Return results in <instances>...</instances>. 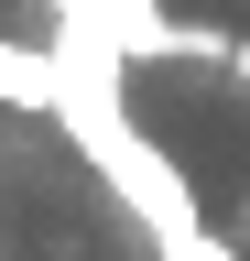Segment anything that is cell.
Returning <instances> with one entry per match:
<instances>
[{"instance_id": "obj_5", "label": "cell", "mask_w": 250, "mask_h": 261, "mask_svg": "<svg viewBox=\"0 0 250 261\" xmlns=\"http://www.w3.org/2000/svg\"><path fill=\"white\" fill-rule=\"evenodd\" d=\"M0 261H11V250H0Z\"/></svg>"}, {"instance_id": "obj_4", "label": "cell", "mask_w": 250, "mask_h": 261, "mask_svg": "<svg viewBox=\"0 0 250 261\" xmlns=\"http://www.w3.org/2000/svg\"><path fill=\"white\" fill-rule=\"evenodd\" d=\"M239 218H250V196H239Z\"/></svg>"}, {"instance_id": "obj_2", "label": "cell", "mask_w": 250, "mask_h": 261, "mask_svg": "<svg viewBox=\"0 0 250 261\" xmlns=\"http://www.w3.org/2000/svg\"><path fill=\"white\" fill-rule=\"evenodd\" d=\"M163 261H239V250H229V240H217V228H185V240H174Z\"/></svg>"}, {"instance_id": "obj_1", "label": "cell", "mask_w": 250, "mask_h": 261, "mask_svg": "<svg viewBox=\"0 0 250 261\" xmlns=\"http://www.w3.org/2000/svg\"><path fill=\"white\" fill-rule=\"evenodd\" d=\"M0 98H11V109H54V98H66L54 44H0Z\"/></svg>"}, {"instance_id": "obj_3", "label": "cell", "mask_w": 250, "mask_h": 261, "mask_svg": "<svg viewBox=\"0 0 250 261\" xmlns=\"http://www.w3.org/2000/svg\"><path fill=\"white\" fill-rule=\"evenodd\" d=\"M229 76H239V98H250V33H239V55H229Z\"/></svg>"}]
</instances>
